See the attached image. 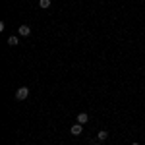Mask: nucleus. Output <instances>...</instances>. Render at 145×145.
<instances>
[{"mask_svg":"<svg viewBox=\"0 0 145 145\" xmlns=\"http://www.w3.org/2000/svg\"><path fill=\"white\" fill-rule=\"evenodd\" d=\"M89 145H99V139L97 141H89Z\"/></svg>","mask_w":145,"mask_h":145,"instance_id":"8","label":"nucleus"},{"mask_svg":"<svg viewBox=\"0 0 145 145\" xmlns=\"http://www.w3.org/2000/svg\"><path fill=\"white\" fill-rule=\"evenodd\" d=\"M132 145H139V143H132Z\"/></svg>","mask_w":145,"mask_h":145,"instance_id":"9","label":"nucleus"},{"mask_svg":"<svg viewBox=\"0 0 145 145\" xmlns=\"http://www.w3.org/2000/svg\"><path fill=\"white\" fill-rule=\"evenodd\" d=\"M106 137H108V132H106V130H103V132L97 134V139H99V141H105Z\"/></svg>","mask_w":145,"mask_h":145,"instance_id":"6","label":"nucleus"},{"mask_svg":"<svg viewBox=\"0 0 145 145\" xmlns=\"http://www.w3.org/2000/svg\"><path fill=\"white\" fill-rule=\"evenodd\" d=\"M18 43H20V39H18L16 35H10V37H8V45L10 46H16Z\"/></svg>","mask_w":145,"mask_h":145,"instance_id":"5","label":"nucleus"},{"mask_svg":"<svg viewBox=\"0 0 145 145\" xmlns=\"http://www.w3.org/2000/svg\"><path fill=\"white\" fill-rule=\"evenodd\" d=\"M70 132H72V135H81V132H83V126L76 122L72 128H70Z\"/></svg>","mask_w":145,"mask_h":145,"instance_id":"3","label":"nucleus"},{"mask_svg":"<svg viewBox=\"0 0 145 145\" xmlns=\"http://www.w3.org/2000/svg\"><path fill=\"white\" fill-rule=\"evenodd\" d=\"M39 6L45 10V8H48V6H50V0H39Z\"/></svg>","mask_w":145,"mask_h":145,"instance_id":"7","label":"nucleus"},{"mask_svg":"<svg viewBox=\"0 0 145 145\" xmlns=\"http://www.w3.org/2000/svg\"><path fill=\"white\" fill-rule=\"evenodd\" d=\"M27 97H29V89L27 87H20V89L16 91V99L18 101H25Z\"/></svg>","mask_w":145,"mask_h":145,"instance_id":"1","label":"nucleus"},{"mask_svg":"<svg viewBox=\"0 0 145 145\" xmlns=\"http://www.w3.org/2000/svg\"><path fill=\"white\" fill-rule=\"evenodd\" d=\"M18 33L22 35V37H27V35L31 33V27H29V25H20V27H18Z\"/></svg>","mask_w":145,"mask_h":145,"instance_id":"4","label":"nucleus"},{"mask_svg":"<svg viewBox=\"0 0 145 145\" xmlns=\"http://www.w3.org/2000/svg\"><path fill=\"white\" fill-rule=\"evenodd\" d=\"M76 120H78V124H81V126H83V124L89 122V114H87V112H79Z\"/></svg>","mask_w":145,"mask_h":145,"instance_id":"2","label":"nucleus"}]
</instances>
